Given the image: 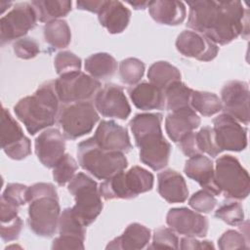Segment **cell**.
<instances>
[{
  "instance_id": "obj_1",
  "label": "cell",
  "mask_w": 250,
  "mask_h": 250,
  "mask_svg": "<svg viewBox=\"0 0 250 250\" xmlns=\"http://www.w3.org/2000/svg\"><path fill=\"white\" fill-rule=\"evenodd\" d=\"M187 26L215 44L226 45L238 36L248 37V10L240 1H188Z\"/></svg>"
},
{
  "instance_id": "obj_2",
  "label": "cell",
  "mask_w": 250,
  "mask_h": 250,
  "mask_svg": "<svg viewBox=\"0 0 250 250\" xmlns=\"http://www.w3.org/2000/svg\"><path fill=\"white\" fill-rule=\"evenodd\" d=\"M161 122L162 114L146 112L136 114L129 123L140 148L141 161L153 171L165 168L171 153V145L163 137Z\"/></svg>"
},
{
  "instance_id": "obj_3",
  "label": "cell",
  "mask_w": 250,
  "mask_h": 250,
  "mask_svg": "<svg viewBox=\"0 0 250 250\" xmlns=\"http://www.w3.org/2000/svg\"><path fill=\"white\" fill-rule=\"evenodd\" d=\"M60 109L55 80L44 82L32 95L21 99L14 106L16 116L30 135L53 126L58 120Z\"/></svg>"
},
{
  "instance_id": "obj_4",
  "label": "cell",
  "mask_w": 250,
  "mask_h": 250,
  "mask_svg": "<svg viewBox=\"0 0 250 250\" xmlns=\"http://www.w3.org/2000/svg\"><path fill=\"white\" fill-rule=\"evenodd\" d=\"M29 229L38 236L55 234L61 215L59 196L54 185L36 183L27 188Z\"/></svg>"
},
{
  "instance_id": "obj_5",
  "label": "cell",
  "mask_w": 250,
  "mask_h": 250,
  "mask_svg": "<svg viewBox=\"0 0 250 250\" xmlns=\"http://www.w3.org/2000/svg\"><path fill=\"white\" fill-rule=\"evenodd\" d=\"M77 158L79 165L99 180L109 179L128 166L123 152L104 150L95 143L93 137L78 144Z\"/></svg>"
},
{
  "instance_id": "obj_6",
  "label": "cell",
  "mask_w": 250,
  "mask_h": 250,
  "mask_svg": "<svg viewBox=\"0 0 250 250\" xmlns=\"http://www.w3.org/2000/svg\"><path fill=\"white\" fill-rule=\"evenodd\" d=\"M153 183V175L146 169L136 165L126 172L122 171L104 180L99 186V192L105 200L132 199L151 190Z\"/></svg>"
},
{
  "instance_id": "obj_7",
  "label": "cell",
  "mask_w": 250,
  "mask_h": 250,
  "mask_svg": "<svg viewBox=\"0 0 250 250\" xmlns=\"http://www.w3.org/2000/svg\"><path fill=\"white\" fill-rule=\"evenodd\" d=\"M67 189L75 200V204L71 208L74 216L85 227L91 225L104 207L97 182L80 172L70 180Z\"/></svg>"
},
{
  "instance_id": "obj_8",
  "label": "cell",
  "mask_w": 250,
  "mask_h": 250,
  "mask_svg": "<svg viewBox=\"0 0 250 250\" xmlns=\"http://www.w3.org/2000/svg\"><path fill=\"white\" fill-rule=\"evenodd\" d=\"M215 182L220 192L229 199L242 200L249 195V174L232 155H223L216 160Z\"/></svg>"
},
{
  "instance_id": "obj_9",
  "label": "cell",
  "mask_w": 250,
  "mask_h": 250,
  "mask_svg": "<svg viewBox=\"0 0 250 250\" xmlns=\"http://www.w3.org/2000/svg\"><path fill=\"white\" fill-rule=\"evenodd\" d=\"M58 123L66 139L76 140L89 134L99 121V112L91 102L61 105Z\"/></svg>"
},
{
  "instance_id": "obj_10",
  "label": "cell",
  "mask_w": 250,
  "mask_h": 250,
  "mask_svg": "<svg viewBox=\"0 0 250 250\" xmlns=\"http://www.w3.org/2000/svg\"><path fill=\"white\" fill-rule=\"evenodd\" d=\"M101 86L99 80L82 71L63 74L55 80V89L61 105L89 102L95 98Z\"/></svg>"
},
{
  "instance_id": "obj_11",
  "label": "cell",
  "mask_w": 250,
  "mask_h": 250,
  "mask_svg": "<svg viewBox=\"0 0 250 250\" xmlns=\"http://www.w3.org/2000/svg\"><path fill=\"white\" fill-rule=\"evenodd\" d=\"M38 21L37 13L31 3H17L11 11L0 19L1 46L22 38L34 28Z\"/></svg>"
},
{
  "instance_id": "obj_12",
  "label": "cell",
  "mask_w": 250,
  "mask_h": 250,
  "mask_svg": "<svg viewBox=\"0 0 250 250\" xmlns=\"http://www.w3.org/2000/svg\"><path fill=\"white\" fill-rule=\"evenodd\" d=\"M1 147L14 160H21L31 153L30 140L23 134L21 127L11 115L10 111L2 107L1 111Z\"/></svg>"
},
{
  "instance_id": "obj_13",
  "label": "cell",
  "mask_w": 250,
  "mask_h": 250,
  "mask_svg": "<svg viewBox=\"0 0 250 250\" xmlns=\"http://www.w3.org/2000/svg\"><path fill=\"white\" fill-rule=\"evenodd\" d=\"M215 142L221 151H241L247 146V128L231 116L222 113L213 119Z\"/></svg>"
},
{
  "instance_id": "obj_14",
  "label": "cell",
  "mask_w": 250,
  "mask_h": 250,
  "mask_svg": "<svg viewBox=\"0 0 250 250\" xmlns=\"http://www.w3.org/2000/svg\"><path fill=\"white\" fill-rule=\"evenodd\" d=\"M222 110L238 122L249 123V86L240 80L229 81L221 90Z\"/></svg>"
},
{
  "instance_id": "obj_15",
  "label": "cell",
  "mask_w": 250,
  "mask_h": 250,
  "mask_svg": "<svg viewBox=\"0 0 250 250\" xmlns=\"http://www.w3.org/2000/svg\"><path fill=\"white\" fill-rule=\"evenodd\" d=\"M94 105L104 117L125 120L131 113V106L123 89L112 83L105 84L99 90L94 98Z\"/></svg>"
},
{
  "instance_id": "obj_16",
  "label": "cell",
  "mask_w": 250,
  "mask_h": 250,
  "mask_svg": "<svg viewBox=\"0 0 250 250\" xmlns=\"http://www.w3.org/2000/svg\"><path fill=\"white\" fill-rule=\"evenodd\" d=\"M166 223L174 231L194 237H204L209 226L206 217L186 207L170 209L166 215Z\"/></svg>"
},
{
  "instance_id": "obj_17",
  "label": "cell",
  "mask_w": 250,
  "mask_h": 250,
  "mask_svg": "<svg viewBox=\"0 0 250 250\" xmlns=\"http://www.w3.org/2000/svg\"><path fill=\"white\" fill-rule=\"evenodd\" d=\"M176 48L185 57L202 62L214 60L219 52L217 44L205 35L191 30H184L178 35Z\"/></svg>"
},
{
  "instance_id": "obj_18",
  "label": "cell",
  "mask_w": 250,
  "mask_h": 250,
  "mask_svg": "<svg viewBox=\"0 0 250 250\" xmlns=\"http://www.w3.org/2000/svg\"><path fill=\"white\" fill-rule=\"evenodd\" d=\"M65 137L57 128H47L35 139V153L43 166L54 168L63 156Z\"/></svg>"
},
{
  "instance_id": "obj_19",
  "label": "cell",
  "mask_w": 250,
  "mask_h": 250,
  "mask_svg": "<svg viewBox=\"0 0 250 250\" xmlns=\"http://www.w3.org/2000/svg\"><path fill=\"white\" fill-rule=\"evenodd\" d=\"M95 143L104 150L128 152L132 144L128 131L112 120H102L93 136Z\"/></svg>"
},
{
  "instance_id": "obj_20",
  "label": "cell",
  "mask_w": 250,
  "mask_h": 250,
  "mask_svg": "<svg viewBox=\"0 0 250 250\" xmlns=\"http://www.w3.org/2000/svg\"><path fill=\"white\" fill-rule=\"evenodd\" d=\"M185 174L214 195L221 194L215 182V168L212 160L204 154H195L186 161Z\"/></svg>"
},
{
  "instance_id": "obj_21",
  "label": "cell",
  "mask_w": 250,
  "mask_h": 250,
  "mask_svg": "<svg viewBox=\"0 0 250 250\" xmlns=\"http://www.w3.org/2000/svg\"><path fill=\"white\" fill-rule=\"evenodd\" d=\"M199 125L200 117L191 107L172 111L165 119L166 133L176 144L183 137L198 128Z\"/></svg>"
},
{
  "instance_id": "obj_22",
  "label": "cell",
  "mask_w": 250,
  "mask_h": 250,
  "mask_svg": "<svg viewBox=\"0 0 250 250\" xmlns=\"http://www.w3.org/2000/svg\"><path fill=\"white\" fill-rule=\"evenodd\" d=\"M159 195L169 203H181L188 199V189L183 176L172 169L160 172L157 176Z\"/></svg>"
},
{
  "instance_id": "obj_23",
  "label": "cell",
  "mask_w": 250,
  "mask_h": 250,
  "mask_svg": "<svg viewBox=\"0 0 250 250\" xmlns=\"http://www.w3.org/2000/svg\"><path fill=\"white\" fill-rule=\"evenodd\" d=\"M100 23L111 34L121 33L128 26L131 11L120 1L104 0L98 13Z\"/></svg>"
},
{
  "instance_id": "obj_24",
  "label": "cell",
  "mask_w": 250,
  "mask_h": 250,
  "mask_svg": "<svg viewBox=\"0 0 250 250\" xmlns=\"http://www.w3.org/2000/svg\"><path fill=\"white\" fill-rule=\"evenodd\" d=\"M134 105L141 110L164 109L166 107L164 91L150 82L138 83L128 90Z\"/></svg>"
},
{
  "instance_id": "obj_25",
  "label": "cell",
  "mask_w": 250,
  "mask_h": 250,
  "mask_svg": "<svg viewBox=\"0 0 250 250\" xmlns=\"http://www.w3.org/2000/svg\"><path fill=\"white\" fill-rule=\"evenodd\" d=\"M148 12L153 21L166 25L181 24L187 16L186 5L177 0L150 1Z\"/></svg>"
},
{
  "instance_id": "obj_26",
  "label": "cell",
  "mask_w": 250,
  "mask_h": 250,
  "mask_svg": "<svg viewBox=\"0 0 250 250\" xmlns=\"http://www.w3.org/2000/svg\"><path fill=\"white\" fill-rule=\"evenodd\" d=\"M149 239V229L139 223H132L127 226L120 236L109 241L105 248L114 250H140L148 244Z\"/></svg>"
},
{
  "instance_id": "obj_27",
  "label": "cell",
  "mask_w": 250,
  "mask_h": 250,
  "mask_svg": "<svg viewBox=\"0 0 250 250\" xmlns=\"http://www.w3.org/2000/svg\"><path fill=\"white\" fill-rule=\"evenodd\" d=\"M85 70L95 79L111 77L117 69L116 60L108 53H96L85 60Z\"/></svg>"
},
{
  "instance_id": "obj_28",
  "label": "cell",
  "mask_w": 250,
  "mask_h": 250,
  "mask_svg": "<svg viewBox=\"0 0 250 250\" xmlns=\"http://www.w3.org/2000/svg\"><path fill=\"white\" fill-rule=\"evenodd\" d=\"M34 7L38 21L48 22L65 17L71 11L69 0H35L30 2Z\"/></svg>"
},
{
  "instance_id": "obj_29",
  "label": "cell",
  "mask_w": 250,
  "mask_h": 250,
  "mask_svg": "<svg viewBox=\"0 0 250 250\" xmlns=\"http://www.w3.org/2000/svg\"><path fill=\"white\" fill-rule=\"evenodd\" d=\"M147 78L151 84L164 91L172 83L181 81V72L168 62L158 61L149 66Z\"/></svg>"
},
{
  "instance_id": "obj_30",
  "label": "cell",
  "mask_w": 250,
  "mask_h": 250,
  "mask_svg": "<svg viewBox=\"0 0 250 250\" xmlns=\"http://www.w3.org/2000/svg\"><path fill=\"white\" fill-rule=\"evenodd\" d=\"M45 41L55 49L66 48L71 41V31L63 20H54L45 23L43 27Z\"/></svg>"
},
{
  "instance_id": "obj_31",
  "label": "cell",
  "mask_w": 250,
  "mask_h": 250,
  "mask_svg": "<svg viewBox=\"0 0 250 250\" xmlns=\"http://www.w3.org/2000/svg\"><path fill=\"white\" fill-rule=\"evenodd\" d=\"M192 91L182 81L172 83L164 90L166 108L172 112L190 107Z\"/></svg>"
},
{
  "instance_id": "obj_32",
  "label": "cell",
  "mask_w": 250,
  "mask_h": 250,
  "mask_svg": "<svg viewBox=\"0 0 250 250\" xmlns=\"http://www.w3.org/2000/svg\"><path fill=\"white\" fill-rule=\"evenodd\" d=\"M190 107L203 116H212L222 110L221 99L214 93L192 91Z\"/></svg>"
},
{
  "instance_id": "obj_33",
  "label": "cell",
  "mask_w": 250,
  "mask_h": 250,
  "mask_svg": "<svg viewBox=\"0 0 250 250\" xmlns=\"http://www.w3.org/2000/svg\"><path fill=\"white\" fill-rule=\"evenodd\" d=\"M145 63L137 58H127L119 63V77L123 84L134 86L138 84L145 73Z\"/></svg>"
},
{
  "instance_id": "obj_34",
  "label": "cell",
  "mask_w": 250,
  "mask_h": 250,
  "mask_svg": "<svg viewBox=\"0 0 250 250\" xmlns=\"http://www.w3.org/2000/svg\"><path fill=\"white\" fill-rule=\"evenodd\" d=\"M58 228L60 235L74 236L85 240L86 227L74 216L71 208H65L61 213Z\"/></svg>"
},
{
  "instance_id": "obj_35",
  "label": "cell",
  "mask_w": 250,
  "mask_h": 250,
  "mask_svg": "<svg viewBox=\"0 0 250 250\" xmlns=\"http://www.w3.org/2000/svg\"><path fill=\"white\" fill-rule=\"evenodd\" d=\"M77 169L78 164L75 159L70 154L64 153L53 168V178L59 186H64L75 176Z\"/></svg>"
},
{
  "instance_id": "obj_36",
  "label": "cell",
  "mask_w": 250,
  "mask_h": 250,
  "mask_svg": "<svg viewBox=\"0 0 250 250\" xmlns=\"http://www.w3.org/2000/svg\"><path fill=\"white\" fill-rule=\"evenodd\" d=\"M215 217L230 226H239L244 221L242 205L237 201L223 202L215 212Z\"/></svg>"
},
{
  "instance_id": "obj_37",
  "label": "cell",
  "mask_w": 250,
  "mask_h": 250,
  "mask_svg": "<svg viewBox=\"0 0 250 250\" xmlns=\"http://www.w3.org/2000/svg\"><path fill=\"white\" fill-rule=\"evenodd\" d=\"M196 146L200 153H206L211 157L218 156L222 151L215 142L214 130L212 127H202L198 132H195Z\"/></svg>"
},
{
  "instance_id": "obj_38",
  "label": "cell",
  "mask_w": 250,
  "mask_h": 250,
  "mask_svg": "<svg viewBox=\"0 0 250 250\" xmlns=\"http://www.w3.org/2000/svg\"><path fill=\"white\" fill-rule=\"evenodd\" d=\"M56 72L61 76L63 74L80 71L81 59L69 51L59 52L54 59Z\"/></svg>"
},
{
  "instance_id": "obj_39",
  "label": "cell",
  "mask_w": 250,
  "mask_h": 250,
  "mask_svg": "<svg viewBox=\"0 0 250 250\" xmlns=\"http://www.w3.org/2000/svg\"><path fill=\"white\" fill-rule=\"evenodd\" d=\"M179 238L175 234L174 230L170 228L160 227L153 231L151 245L148 246L149 249H178L179 248Z\"/></svg>"
},
{
  "instance_id": "obj_40",
  "label": "cell",
  "mask_w": 250,
  "mask_h": 250,
  "mask_svg": "<svg viewBox=\"0 0 250 250\" xmlns=\"http://www.w3.org/2000/svg\"><path fill=\"white\" fill-rule=\"evenodd\" d=\"M247 233L239 232L234 229L225 231L218 239V246L221 250H233V249H247L248 238Z\"/></svg>"
},
{
  "instance_id": "obj_41",
  "label": "cell",
  "mask_w": 250,
  "mask_h": 250,
  "mask_svg": "<svg viewBox=\"0 0 250 250\" xmlns=\"http://www.w3.org/2000/svg\"><path fill=\"white\" fill-rule=\"evenodd\" d=\"M218 201L214 194L206 189H200L194 192L188 199V205L200 213H210L217 205Z\"/></svg>"
},
{
  "instance_id": "obj_42",
  "label": "cell",
  "mask_w": 250,
  "mask_h": 250,
  "mask_svg": "<svg viewBox=\"0 0 250 250\" xmlns=\"http://www.w3.org/2000/svg\"><path fill=\"white\" fill-rule=\"evenodd\" d=\"M13 50L15 55L22 60L33 59L40 52L38 42L31 37H22L15 41Z\"/></svg>"
},
{
  "instance_id": "obj_43",
  "label": "cell",
  "mask_w": 250,
  "mask_h": 250,
  "mask_svg": "<svg viewBox=\"0 0 250 250\" xmlns=\"http://www.w3.org/2000/svg\"><path fill=\"white\" fill-rule=\"evenodd\" d=\"M27 188L28 187L25 185L11 183L7 185L1 197L12 201L19 206H22L27 203Z\"/></svg>"
},
{
  "instance_id": "obj_44",
  "label": "cell",
  "mask_w": 250,
  "mask_h": 250,
  "mask_svg": "<svg viewBox=\"0 0 250 250\" xmlns=\"http://www.w3.org/2000/svg\"><path fill=\"white\" fill-rule=\"evenodd\" d=\"M21 229L22 221L19 216L8 223H1V238L7 242L16 240L19 238Z\"/></svg>"
},
{
  "instance_id": "obj_45",
  "label": "cell",
  "mask_w": 250,
  "mask_h": 250,
  "mask_svg": "<svg viewBox=\"0 0 250 250\" xmlns=\"http://www.w3.org/2000/svg\"><path fill=\"white\" fill-rule=\"evenodd\" d=\"M52 249H84V240L74 236L59 235L53 240Z\"/></svg>"
},
{
  "instance_id": "obj_46",
  "label": "cell",
  "mask_w": 250,
  "mask_h": 250,
  "mask_svg": "<svg viewBox=\"0 0 250 250\" xmlns=\"http://www.w3.org/2000/svg\"><path fill=\"white\" fill-rule=\"evenodd\" d=\"M20 206L10 200L1 197L0 200V220L1 223H8L18 217Z\"/></svg>"
},
{
  "instance_id": "obj_47",
  "label": "cell",
  "mask_w": 250,
  "mask_h": 250,
  "mask_svg": "<svg viewBox=\"0 0 250 250\" xmlns=\"http://www.w3.org/2000/svg\"><path fill=\"white\" fill-rule=\"evenodd\" d=\"M180 149L186 156H193L195 154H200L197 146H196V141H195V132L192 131L183 137L179 143H177Z\"/></svg>"
},
{
  "instance_id": "obj_48",
  "label": "cell",
  "mask_w": 250,
  "mask_h": 250,
  "mask_svg": "<svg viewBox=\"0 0 250 250\" xmlns=\"http://www.w3.org/2000/svg\"><path fill=\"white\" fill-rule=\"evenodd\" d=\"M184 250H194V249H214L212 241L204 240L199 241L194 236H186L181 239V245L179 246Z\"/></svg>"
},
{
  "instance_id": "obj_49",
  "label": "cell",
  "mask_w": 250,
  "mask_h": 250,
  "mask_svg": "<svg viewBox=\"0 0 250 250\" xmlns=\"http://www.w3.org/2000/svg\"><path fill=\"white\" fill-rule=\"evenodd\" d=\"M104 0H79L76 2L77 9L98 14L104 5Z\"/></svg>"
},
{
  "instance_id": "obj_50",
  "label": "cell",
  "mask_w": 250,
  "mask_h": 250,
  "mask_svg": "<svg viewBox=\"0 0 250 250\" xmlns=\"http://www.w3.org/2000/svg\"><path fill=\"white\" fill-rule=\"evenodd\" d=\"M127 3L136 10H144L148 8L150 1H127Z\"/></svg>"
}]
</instances>
